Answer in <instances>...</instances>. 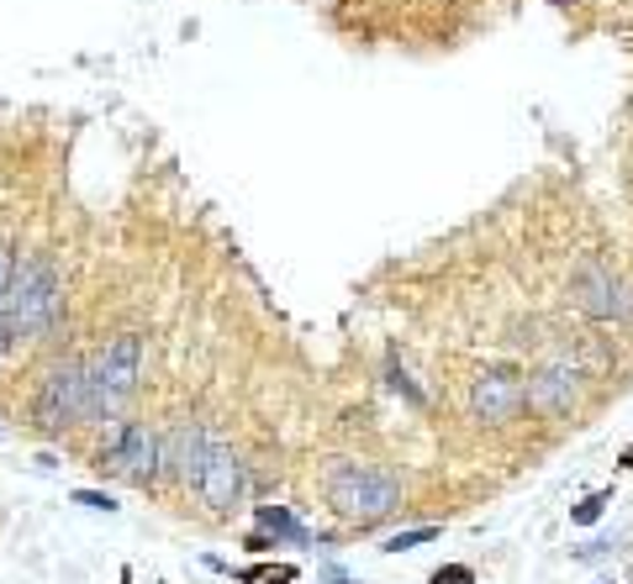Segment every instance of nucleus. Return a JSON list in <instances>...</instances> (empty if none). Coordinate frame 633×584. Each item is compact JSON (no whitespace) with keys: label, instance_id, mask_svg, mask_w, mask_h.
I'll return each instance as SVG.
<instances>
[{"label":"nucleus","instance_id":"f3484780","mask_svg":"<svg viewBox=\"0 0 633 584\" xmlns=\"http://www.w3.org/2000/svg\"><path fill=\"white\" fill-rule=\"evenodd\" d=\"M74 505H85V511H106V516L117 511V500L106 496V490H74Z\"/></svg>","mask_w":633,"mask_h":584},{"label":"nucleus","instance_id":"2eb2a0df","mask_svg":"<svg viewBox=\"0 0 633 584\" xmlns=\"http://www.w3.org/2000/svg\"><path fill=\"white\" fill-rule=\"evenodd\" d=\"M16 248L11 242H0V317H5V295H11V279H16Z\"/></svg>","mask_w":633,"mask_h":584},{"label":"nucleus","instance_id":"39448f33","mask_svg":"<svg viewBox=\"0 0 633 584\" xmlns=\"http://www.w3.org/2000/svg\"><path fill=\"white\" fill-rule=\"evenodd\" d=\"M101 468H117L132 485H153V474L164 468V442L149 432V421H121L101 448Z\"/></svg>","mask_w":633,"mask_h":584},{"label":"nucleus","instance_id":"f257e3e1","mask_svg":"<svg viewBox=\"0 0 633 584\" xmlns=\"http://www.w3.org/2000/svg\"><path fill=\"white\" fill-rule=\"evenodd\" d=\"M63 317V279L59 263L48 253H32V259L16 263V279H11V295H5V337L11 348L16 343H37V337H54Z\"/></svg>","mask_w":633,"mask_h":584},{"label":"nucleus","instance_id":"f03ea898","mask_svg":"<svg viewBox=\"0 0 633 584\" xmlns=\"http://www.w3.org/2000/svg\"><path fill=\"white\" fill-rule=\"evenodd\" d=\"M328 505L343 516V522L375 526L401 505V479H396L391 468L338 458V464L328 468Z\"/></svg>","mask_w":633,"mask_h":584},{"label":"nucleus","instance_id":"ddd939ff","mask_svg":"<svg viewBox=\"0 0 633 584\" xmlns=\"http://www.w3.org/2000/svg\"><path fill=\"white\" fill-rule=\"evenodd\" d=\"M612 505V490H597V496H586L581 505L571 511V522L575 526H591V522H602V511Z\"/></svg>","mask_w":633,"mask_h":584},{"label":"nucleus","instance_id":"9b49d317","mask_svg":"<svg viewBox=\"0 0 633 584\" xmlns=\"http://www.w3.org/2000/svg\"><path fill=\"white\" fill-rule=\"evenodd\" d=\"M254 516H259V526H265V532H274V537H285V543H296V548L306 543V526L296 522L285 505H259Z\"/></svg>","mask_w":633,"mask_h":584},{"label":"nucleus","instance_id":"0eeeda50","mask_svg":"<svg viewBox=\"0 0 633 584\" xmlns=\"http://www.w3.org/2000/svg\"><path fill=\"white\" fill-rule=\"evenodd\" d=\"M523 406H528V384L517 374H507V369H491V374H481L470 384V416L481 427H507Z\"/></svg>","mask_w":633,"mask_h":584},{"label":"nucleus","instance_id":"423d86ee","mask_svg":"<svg viewBox=\"0 0 633 584\" xmlns=\"http://www.w3.org/2000/svg\"><path fill=\"white\" fill-rule=\"evenodd\" d=\"M581 395H586V374L575 369L571 358L543 363L539 374L528 380V406L543 410V416H554V421H565V416L581 406Z\"/></svg>","mask_w":633,"mask_h":584},{"label":"nucleus","instance_id":"1a4fd4ad","mask_svg":"<svg viewBox=\"0 0 633 584\" xmlns=\"http://www.w3.org/2000/svg\"><path fill=\"white\" fill-rule=\"evenodd\" d=\"M571 290H575V306H581L586 317H597V322H612V317L623 311V290H618V279H612V269H607L602 259L581 263Z\"/></svg>","mask_w":633,"mask_h":584},{"label":"nucleus","instance_id":"f8f14e48","mask_svg":"<svg viewBox=\"0 0 633 584\" xmlns=\"http://www.w3.org/2000/svg\"><path fill=\"white\" fill-rule=\"evenodd\" d=\"M433 537H438V526H407V532H396V537L380 543V553H412V548L433 543Z\"/></svg>","mask_w":633,"mask_h":584},{"label":"nucleus","instance_id":"a211bd4d","mask_svg":"<svg viewBox=\"0 0 633 584\" xmlns=\"http://www.w3.org/2000/svg\"><path fill=\"white\" fill-rule=\"evenodd\" d=\"M618 464H623V468H633V442H629V453H623V458H618Z\"/></svg>","mask_w":633,"mask_h":584},{"label":"nucleus","instance_id":"6ab92c4d","mask_svg":"<svg viewBox=\"0 0 633 584\" xmlns=\"http://www.w3.org/2000/svg\"><path fill=\"white\" fill-rule=\"evenodd\" d=\"M602 584H618V580H602Z\"/></svg>","mask_w":633,"mask_h":584},{"label":"nucleus","instance_id":"aec40b11","mask_svg":"<svg viewBox=\"0 0 633 584\" xmlns=\"http://www.w3.org/2000/svg\"><path fill=\"white\" fill-rule=\"evenodd\" d=\"M560 5H571V0H560Z\"/></svg>","mask_w":633,"mask_h":584},{"label":"nucleus","instance_id":"dca6fc26","mask_svg":"<svg viewBox=\"0 0 633 584\" xmlns=\"http://www.w3.org/2000/svg\"><path fill=\"white\" fill-rule=\"evenodd\" d=\"M427 584H476V569H470V563H444Z\"/></svg>","mask_w":633,"mask_h":584},{"label":"nucleus","instance_id":"9d476101","mask_svg":"<svg viewBox=\"0 0 633 584\" xmlns=\"http://www.w3.org/2000/svg\"><path fill=\"white\" fill-rule=\"evenodd\" d=\"M207 464V432L196 421H180L169 438H164V468L180 479V485H196V474Z\"/></svg>","mask_w":633,"mask_h":584},{"label":"nucleus","instance_id":"6e6552de","mask_svg":"<svg viewBox=\"0 0 633 584\" xmlns=\"http://www.w3.org/2000/svg\"><path fill=\"white\" fill-rule=\"evenodd\" d=\"M196 490H201V500H207L216 516H227V511L243 500V490H248L243 458L233 453V448H207V464H201V474H196Z\"/></svg>","mask_w":633,"mask_h":584},{"label":"nucleus","instance_id":"7ed1b4c3","mask_svg":"<svg viewBox=\"0 0 633 584\" xmlns=\"http://www.w3.org/2000/svg\"><path fill=\"white\" fill-rule=\"evenodd\" d=\"M138 380H143V337L121 332L85 363V421H101L121 401H132Z\"/></svg>","mask_w":633,"mask_h":584},{"label":"nucleus","instance_id":"20e7f679","mask_svg":"<svg viewBox=\"0 0 633 584\" xmlns=\"http://www.w3.org/2000/svg\"><path fill=\"white\" fill-rule=\"evenodd\" d=\"M32 416H37L43 438H63L74 421H85V363H80V358H59V363L37 380Z\"/></svg>","mask_w":633,"mask_h":584},{"label":"nucleus","instance_id":"4468645a","mask_svg":"<svg viewBox=\"0 0 633 584\" xmlns=\"http://www.w3.org/2000/svg\"><path fill=\"white\" fill-rule=\"evenodd\" d=\"M238 580H265V584H296V569L291 563H265V569H238Z\"/></svg>","mask_w":633,"mask_h":584}]
</instances>
